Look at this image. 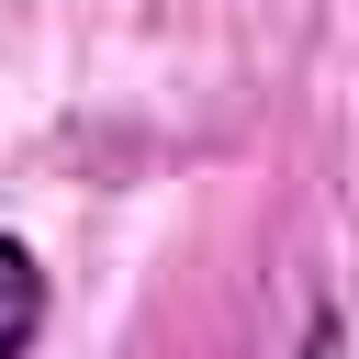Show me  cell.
I'll return each instance as SVG.
<instances>
[{
  "mask_svg": "<svg viewBox=\"0 0 359 359\" xmlns=\"http://www.w3.org/2000/svg\"><path fill=\"white\" fill-rule=\"evenodd\" d=\"M34 337H45V269L34 247L0 236V359H34Z\"/></svg>",
  "mask_w": 359,
  "mask_h": 359,
  "instance_id": "1",
  "label": "cell"
},
{
  "mask_svg": "<svg viewBox=\"0 0 359 359\" xmlns=\"http://www.w3.org/2000/svg\"><path fill=\"white\" fill-rule=\"evenodd\" d=\"M292 359H348V325H337V314H314V325H303V348H292Z\"/></svg>",
  "mask_w": 359,
  "mask_h": 359,
  "instance_id": "2",
  "label": "cell"
}]
</instances>
